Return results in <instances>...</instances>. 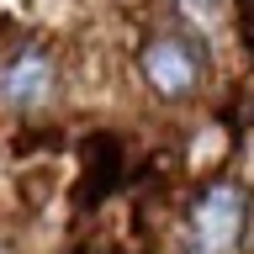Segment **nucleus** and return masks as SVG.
I'll return each mask as SVG.
<instances>
[{
    "instance_id": "nucleus-3",
    "label": "nucleus",
    "mask_w": 254,
    "mask_h": 254,
    "mask_svg": "<svg viewBox=\"0 0 254 254\" xmlns=\"http://www.w3.org/2000/svg\"><path fill=\"white\" fill-rule=\"evenodd\" d=\"M43 90H48V64L37 59V53L0 74V95H5V101H21V106H27V101H37Z\"/></svg>"
},
{
    "instance_id": "nucleus-2",
    "label": "nucleus",
    "mask_w": 254,
    "mask_h": 254,
    "mask_svg": "<svg viewBox=\"0 0 254 254\" xmlns=\"http://www.w3.org/2000/svg\"><path fill=\"white\" fill-rule=\"evenodd\" d=\"M143 69L154 79V90H164V95H186L190 85H196V59H190L180 43H170V37L143 53Z\"/></svg>"
},
{
    "instance_id": "nucleus-1",
    "label": "nucleus",
    "mask_w": 254,
    "mask_h": 254,
    "mask_svg": "<svg viewBox=\"0 0 254 254\" xmlns=\"http://www.w3.org/2000/svg\"><path fill=\"white\" fill-rule=\"evenodd\" d=\"M244 233V196L233 186H212L190 212V254H233Z\"/></svg>"
}]
</instances>
